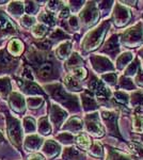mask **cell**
Listing matches in <instances>:
<instances>
[{
    "label": "cell",
    "instance_id": "cell-1",
    "mask_svg": "<svg viewBox=\"0 0 143 160\" xmlns=\"http://www.w3.org/2000/svg\"><path fill=\"white\" fill-rule=\"evenodd\" d=\"M108 29H109V22L105 20L97 28L90 31L87 34V37L84 38V42H82V48L85 51H91L96 49L101 44V42H103Z\"/></svg>",
    "mask_w": 143,
    "mask_h": 160
},
{
    "label": "cell",
    "instance_id": "cell-2",
    "mask_svg": "<svg viewBox=\"0 0 143 160\" xmlns=\"http://www.w3.org/2000/svg\"><path fill=\"white\" fill-rule=\"evenodd\" d=\"M47 91L49 94L51 95L54 99L57 102H61L62 105L66 106L67 108L72 110H78V100L75 96L69 95V93L64 91V89L60 84H51V86L47 87Z\"/></svg>",
    "mask_w": 143,
    "mask_h": 160
},
{
    "label": "cell",
    "instance_id": "cell-3",
    "mask_svg": "<svg viewBox=\"0 0 143 160\" xmlns=\"http://www.w3.org/2000/svg\"><path fill=\"white\" fill-rule=\"evenodd\" d=\"M122 44L127 47H137L143 44V26L142 22H138L136 26L129 28L124 32L121 38Z\"/></svg>",
    "mask_w": 143,
    "mask_h": 160
},
{
    "label": "cell",
    "instance_id": "cell-4",
    "mask_svg": "<svg viewBox=\"0 0 143 160\" xmlns=\"http://www.w3.org/2000/svg\"><path fill=\"white\" fill-rule=\"evenodd\" d=\"M7 127H8V135L11 142L15 144V145H20L23 139V131L22 127H20L19 121L16 120L14 118L8 117V122H7Z\"/></svg>",
    "mask_w": 143,
    "mask_h": 160
},
{
    "label": "cell",
    "instance_id": "cell-5",
    "mask_svg": "<svg viewBox=\"0 0 143 160\" xmlns=\"http://www.w3.org/2000/svg\"><path fill=\"white\" fill-rule=\"evenodd\" d=\"M79 16L84 26H92L100 18V11L97 10L94 2H89L87 7L80 12Z\"/></svg>",
    "mask_w": 143,
    "mask_h": 160
},
{
    "label": "cell",
    "instance_id": "cell-6",
    "mask_svg": "<svg viewBox=\"0 0 143 160\" xmlns=\"http://www.w3.org/2000/svg\"><path fill=\"white\" fill-rule=\"evenodd\" d=\"M97 113H92L85 117V129L90 135L94 136V137H103L104 136V129L101 127V125L100 124L98 121Z\"/></svg>",
    "mask_w": 143,
    "mask_h": 160
},
{
    "label": "cell",
    "instance_id": "cell-7",
    "mask_svg": "<svg viewBox=\"0 0 143 160\" xmlns=\"http://www.w3.org/2000/svg\"><path fill=\"white\" fill-rule=\"evenodd\" d=\"M130 11L122 4H115L113 10V22L116 27H123L130 20Z\"/></svg>",
    "mask_w": 143,
    "mask_h": 160
},
{
    "label": "cell",
    "instance_id": "cell-8",
    "mask_svg": "<svg viewBox=\"0 0 143 160\" xmlns=\"http://www.w3.org/2000/svg\"><path fill=\"white\" fill-rule=\"evenodd\" d=\"M90 61L94 71L97 72V73H105V72L113 71L114 69V66L112 65L111 61L104 56L94 55L91 57Z\"/></svg>",
    "mask_w": 143,
    "mask_h": 160
},
{
    "label": "cell",
    "instance_id": "cell-9",
    "mask_svg": "<svg viewBox=\"0 0 143 160\" xmlns=\"http://www.w3.org/2000/svg\"><path fill=\"white\" fill-rule=\"evenodd\" d=\"M101 118H103V121L105 122L106 126H107L109 132L111 135H114L116 137H120L119 133V129H118V117L116 114L112 111H103L101 112Z\"/></svg>",
    "mask_w": 143,
    "mask_h": 160
},
{
    "label": "cell",
    "instance_id": "cell-10",
    "mask_svg": "<svg viewBox=\"0 0 143 160\" xmlns=\"http://www.w3.org/2000/svg\"><path fill=\"white\" fill-rule=\"evenodd\" d=\"M67 117V113L58 106L54 105L50 109V120L57 127H59Z\"/></svg>",
    "mask_w": 143,
    "mask_h": 160
},
{
    "label": "cell",
    "instance_id": "cell-11",
    "mask_svg": "<svg viewBox=\"0 0 143 160\" xmlns=\"http://www.w3.org/2000/svg\"><path fill=\"white\" fill-rule=\"evenodd\" d=\"M10 105L12 109L17 113H23L25 111V99L19 93H12L10 96Z\"/></svg>",
    "mask_w": 143,
    "mask_h": 160
},
{
    "label": "cell",
    "instance_id": "cell-12",
    "mask_svg": "<svg viewBox=\"0 0 143 160\" xmlns=\"http://www.w3.org/2000/svg\"><path fill=\"white\" fill-rule=\"evenodd\" d=\"M43 153L48 158H54L60 153V146L54 140H47L44 143Z\"/></svg>",
    "mask_w": 143,
    "mask_h": 160
},
{
    "label": "cell",
    "instance_id": "cell-13",
    "mask_svg": "<svg viewBox=\"0 0 143 160\" xmlns=\"http://www.w3.org/2000/svg\"><path fill=\"white\" fill-rule=\"evenodd\" d=\"M41 144H42V139L36 135L28 136L25 140V148L26 151L33 152L40 148Z\"/></svg>",
    "mask_w": 143,
    "mask_h": 160
},
{
    "label": "cell",
    "instance_id": "cell-14",
    "mask_svg": "<svg viewBox=\"0 0 143 160\" xmlns=\"http://www.w3.org/2000/svg\"><path fill=\"white\" fill-rule=\"evenodd\" d=\"M64 160H84V156L79 149H77L74 146H69L64 149L63 155H62Z\"/></svg>",
    "mask_w": 143,
    "mask_h": 160
},
{
    "label": "cell",
    "instance_id": "cell-15",
    "mask_svg": "<svg viewBox=\"0 0 143 160\" xmlns=\"http://www.w3.org/2000/svg\"><path fill=\"white\" fill-rule=\"evenodd\" d=\"M120 50V44H119V37L118 35H112L106 43L105 47H104V51L108 52L110 55H114L119 52Z\"/></svg>",
    "mask_w": 143,
    "mask_h": 160
},
{
    "label": "cell",
    "instance_id": "cell-16",
    "mask_svg": "<svg viewBox=\"0 0 143 160\" xmlns=\"http://www.w3.org/2000/svg\"><path fill=\"white\" fill-rule=\"evenodd\" d=\"M82 127H84V124H82V121L79 118H72L63 126V129L69 131L72 133V132H79V131H81Z\"/></svg>",
    "mask_w": 143,
    "mask_h": 160
},
{
    "label": "cell",
    "instance_id": "cell-17",
    "mask_svg": "<svg viewBox=\"0 0 143 160\" xmlns=\"http://www.w3.org/2000/svg\"><path fill=\"white\" fill-rule=\"evenodd\" d=\"M18 84L23 88L24 92H26L29 95H38V94H43V92L41 91V89L36 86L35 83L31 81H23V80H18Z\"/></svg>",
    "mask_w": 143,
    "mask_h": 160
},
{
    "label": "cell",
    "instance_id": "cell-18",
    "mask_svg": "<svg viewBox=\"0 0 143 160\" xmlns=\"http://www.w3.org/2000/svg\"><path fill=\"white\" fill-rule=\"evenodd\" d=\"M81 102L82 107H84L85 111H92L97 108V102H96V100L93 98V96L89 92H84L81 95Z\"/></svg>",
    "mask_w": 143,
    "mask_h": 160
},
{
    "label": "cell",
    "instance_id": "cell-19",
    "mask_svg": "<svg viewBox=\"0 0 143 160\" xmlns=\"http://www.w3.org/2000/svg\"><path fill=\"white\" fill-rule=\"evenodd\" d=\"M134 60V53L130 52V51H126V52H123L121 56L116 59V68L119 71H122V69L125 68V66L129 65V63Z\"/></svg>",
    "mask_w": 143,
    "mask_h": 160
},
{
    "label": "cell",
    "instance_id": "cell-20",
    "mask_svg": "<svg viewBox=\"0 0 143 160\" xmlns=\"http://www.w3.org/2000/svg\"><path fill=\"white\" fill-rule=\"evenodd\" d=\"M71 51H72V43L69 42V41H66V42L62 43L61 45L57 48L56 55L59 59L64 60V59L69 58V55H71Z\"/></svg>",
    "mask_w": 143,
    "mask_h": 160
},
{
    "label": "cell",
    "instance_id": "cell-21",
    "mask_svg": "<svg viewBox=\"0 0 143 160\" xmlns=\"http://www.w3.org/2000/svg\"><path fill=\"white\" fill-rule=\"evenodd\" d=\"M8 50L12 56H19L24 51V44H23L22 41L17 40V38H13L8 45Z\"/></svg>",
    "mask_w": 143,
    "mask_h": 160
},
{
    "label": "cell",
    "instance_id": "cell-22",
    "mask_svg": "<svg viewBox=\"0 0 143 160\" xmlns=\"http://www.w3.org/2000/svg\"><path fill=\"white\" fill-rule=\"evenodd\" d=\"M130 104L137 111L143 112V92L135 91L130 96Z\"/></svg>",
    "mask_w": 143,
    "mask_h": 160
},
{
    "label": "cell",
    "instance_id": "cell-23",
    "mask_svg": "<svg viewBox=\"0 0 143 160\" xmlns=\"http://www.w3.org/2000/svg\"><path fill=\"white\" fill-rule=\"evenodd\" d=\"M93 92H95V95L98 100H107L110 98V91L104 86L101 81H100V83L97 84V87L95 88Z\"/></svg>",
    "mask_w": 143,
    "mask_h": 160
},
{
    "label": "cell",
    "instance_id": "cell-24",
    "mask_svg": "<svg viewBox=\"0 0 143 160\" xmlns=\"http://www.w3.org/2000/svg\"><path fill=\"white\" fill-rule=\"evenodd\" d=\"M38 74L41 78H49L54 74V65L51 63H49V62H45V63L41 64L40 68H38Z\"/></svg>",
    "mask_w": 143,
    "mask_h": 160
},
{
    "label": "cell",
    "instance_id": "cell-25",
    "mask_svg": "<svg viewBox=\"0 0 143 160\" xmlns=\"http://www.w3.org/2000/svg\"><path fill=\"white\" fill-rule=\"evenodd\" d=\"M64 84H65L66 89L69 91H80L81 90V84L74 76H66L64 78Z\"/></svg>",
    "mask_w": 143,
    "mask_h": 160
},
{
    "label": "cell",
    "instance_id": "cell-26",
    "mask_svg": "<svg viewBox=\"0 0 143 160\" xmlns=\"http://www.w3.org/2000/svg\"><path fill=\"white\" fill-rule=\"evenodd\" d=\"M15 27L14 25L11 22V20L8 19L6 16H2L0 15V32L4 33H11L15 32Z\"/></svg>",
    "mask_w": 143,
    "mask_h": 160
},
{
    "label": "cell",
    "instance_id": "cell-27",
    "mask_svg": "<svg viewBox=\"0 0 143 160\" xmlns=\"http://www.w3.org/2000/svg\"><path fill=\"white\" fill-rule=\"evenodd\" d=\"M14 63H16V60H14L11 56L7 55L4 51H0V68H11Z\"/></svg>",
    "mask_w": 143,
    "mask_h": 160
},
{
    "label": "cell",
    "instance_id": "cell-28",
    "mask_svg": "<svg viewBox=\"0 0 143 160\" xmlns=\"http://www.w3.org/2000/svg\"><path fill=\"white\" fill-rule=\"evenodd\" d=\"M107 160H134L131 157L127 156L118 149H109L108 159Z\"/></svg>",
    "mask_w": 143,
    "mask_h": 160
},
{
    "label": "cell",
    "instance_id": "cell-29",
    "mask_svg": "<svg viewBox=\"0 0 143 160\" xmlns=\"http://www.w3.org/2000/svg\"><path fill=\"white\" fill-rule=\"evenodd\" d=\"M76 142L82 149H90L91 148L92 142H91V139L85 135V133H80V135L76 138Z\"/></svg>",
    "mask_w": 143,
    "mask_h": 160
},
{
    "label": "cell",
    "instance_id": "cell-30",
    "mask_svg": "<svg viewBox=\"0 0 143 160\" xmlns=\"http://www.w3.org/2000/svg\"><path fill=\"white\" fill-rule=\"evenodd\" d=\"M81 64H84V61H82V59L80 58V56L78 55V53H73L71 56V58L69 59V61H67L66 65L69 68H80V65Z\"/></svg>",
    "mask_w": 143,
    "mask_h": 160
},
{
    "label": "cell",
    "instance_id": "cell-31",
    "mask_svg": "<svg viewBox=\"0 0 143 160\" xmlns=\"http://www.w3.org/2000/svg\"><path fill=\"white\" fill-rule=\"evenodd\" d=\"M132 129L137 133L143 132V117L140 114H135L132 118Z\"/></svg>",
    "mask_w": 143,
    "mask_h": 160
},
{
    "label": "cell",
    "instance_id": "cell-32",
    "mask_svg": "<svg viewBox=\"0 0 143 160\" xmlns=\"http://www.w3.org/2000/svg\"><path fill=\"white\" fill-rule=\"evenodd\" d=\"M38 129L40 131L42 135H49L51 132V127H50V124L48 123L47 118H43L38 121Z\"/></svg>",
    "mask_w": 143,
    "mask_h": 160
},
{
    "label": "cell",
    "instance_id": "cell-33",
    "mask_svg": "<svg viewBox=\"0 0 143 160\" xmlns=\"http://www.w3.org/2000/svg\"><path fill=\"white\" fill-rule=\"evenodd\" d=\"M40 20L43 22V24L47 25V26H54L56 24V18L51 13L49 12H43L42 14L40 15Z\"/></svg>",
    "mask_w": 143,
    "mask_h": 160
},
{
    "label": "cell",
    "instance_id": "cell-34",
    "mask_svg": "<svg viewBox=\"0 0 143 160\" xmlns=\"http://www.w3.org/2000/svg\"><path fill=\"white\" fill-rule=\"evenodd\" d=\"M8 11L13 15H22L24 12V6L22 2H12L8 8Z\"/></svg>",
    "mask_w": 143,
    "mask_h": 160
},
{
    "label": "cell",
    "instance_id": "cell-35",
    "mask_svg": "<svg viewBox=\"0 0 143 160\" xmlns=\"http://www.w3.org/2000/svg\"><path fill=\"white\" fill-rule=\"evenodd\" d=\"M139 61H138V59H135L134 61L131 62L130 64L128 65V68L125 71V76L128 77V76H135V75H137L138 71H139Z\"/></svg>",
    "mask_w": 143,
    "mask_h": 160
},
{
    "label": "cell",
    "instance_id": "cell-36",
    "mask_svg": "<svg viewBox=\"0 0 143 160\" xmlns=\"http://www.w3.org/2000/svg\"><path fill=\"white\" fill-rule=\"evenodd\" d=\"M90 155L93 157H96V158H100L103 157L104 155V149H103V146L100 142H95L93 144V146L90 148Z\"/></svg>",
    "mask_w": 143,
    "mask_h": 160
},
{
    "label": "cell",
    "instance_id": "cell-37",
    "mask_svg": "<svg viewBox=\"0 0 143 160\" xmlns=\"http://www.w3.org/2000/svg\"><path fill=\"white\" fill-rule=\"evenodd\" d=\"M24 128L25 131L28 133H32L36 130L35 121L32 118H24Z\"/></svg>",
    "mask_w": 143,
    "mask_h": 160
},
{
    "label": "cell",
    "instance_id": "cell-38",
    "mask_svg": "<svg viewBox=\"0 0 143 160\" xmlns=\"http://www.w3.org/2000/svg\"><path fill=\"white\" fill-rule=\"evenodd\" d=\"M11 91V82L9 78H2L0 79V94L2 96L6 95Z\"/></svg>",
    "mask_w": 143,
    "mask_h": 160
},
{
    "label": "cell",
    "instance_id": "cell-39",
    "mask_svg": "<svg viewBox=\"0 0 143 160\" xmlns=\"http://www.w3.org/2000/svg\"><path fill=\"white\" fill-rule=\"evenodd\" d=\"M120 87L124 90H135V84L132 80L126 76H122L120 78Z\"/></svg>",
    "mask_w": 143,
    "mask_h": 160
},
{
    "label": "cell",
    "instance_id": "cell-40",
    "mask_svg": "<svg viewBox=\"0 0 143 160\" xmlns=\"http://www.w3.org/2000/svg\"><path fill=\"white\" fill-rule=\"evenodd\" d=\"M114 99L122 105H128V102L130 98H129V96L126 94L125 92L118 91V92L114 93Z\"/></svg>",
    "mask_w": 143,
    "mask_h": 160
},
{
    "label": "cell",
    "instance_id": "cell-41",
    "mask_svg": "<svg viewBox=\"0 0 143 160\" xmlns=\"http://www.w3.org/2000/svg\"><path fill=\"white\" fill-rule=\"evenodd\" d=\"M43 102H44V99L42 97H29V98L27 99L28 107L31 108V109L38 108L40 106H42Z\"/></svg>",
    "mask_w": 143,
    "mask_h": 160
},
{
    "label": "cell",
    "instance_id": "cell-42",
    "mask_svg": "<svg viewBox=\"0 0 143 160\" xmlns=\"http://www.w3.org/2000/svg\"><path fill=\"white\" fill-rule=\"evenodd\" d=\"M101 79L106 82V83L110 84V86H114L116 83V80H118V76L115 73H107L101 75Z\"/></svg>",
    "mask_w": 143,
    "mask_h": 160
},
{
    "label": "cell",
    "instance_id": "cell-43",
    "mask_svg": "<svg viewBox=\"0 0 143 160\" xmlns=\"http://www.w3.org/2000/svg\"><path fill=\"white\" fill-rule=\"evenodd\" d=\"M57 139L62 142L63 144H71L73 143V141H74V136L72 135L71 132H62L58 135L57 137Z\"/></svg>",
    "mask_w": 143,
    "mask_h": 160
},
{
    "label": "cell",
    "instance_id": "cell-44",
    "mask_svg": "<svg viewBox=\"0 0 143 160\" xmlns=\"http://www.w3.org/2000/svg\"><path fill=\"white\" fill-rule=\"evenodd\" d=\"M46 26L43 25V24H38L36 26H34V28H33L32 30V33L34 34V37L36 38H42L44 37V34L46 33Z\"/></svg>",
    "mask_w": 143,
    "mask_h": 160
},
{
    "label": "cell",
    "instance_id": "cell-45",
    "mask_svg": "<svg viewBox=\"0 0 143 160\" xmlns=\"http://www.w3.org/2000/svg\"><path fill=\"white\" fill-rule=\"evenodd\" d=\"M73 75H74V77L77 80H82L87 77V71H85L84 68L80 66V68L73 69Z\"/></svg>",
    "mask_w": 143,
    "mask_h": 160
},
{
    "label": "cell",
    "instance_id": "cell-46",
    "mask_svg": "<svg viewBox=\"0 0 143 160\" xmlns=\"http://www.w3.org/2000/svg\"><path fill=\"white\" fill-rule=\"evenodd\" d=\"M130 148L132 149V152H134V153L136 154L139 158L143 159V148H142V145H140V144H138V143H130Z\"/></svg>",
    "mask_w": 143,
    "mask_h": 160
},
{
    "label": "cell",
    "instance_id": "cell-47",
    "mask_svg": "<svg viewBox=\"0 0 143 160\" xmlns=\"http://www.w3.org/2000/svg\"><path fill=\"white\" fill-rule=\"evenodd\" d=\"M38 4L35 3V2H27V4H26V12L28 13V14H34V13L38 11Z\"/></svg>",
    "mask_w": 143,
    "mask_h": 160
},
{
    "label": "cell",
    "instance_id": "cell-48",
    "mask_svg": "<svg viewBox=\"0 0 143 160\" xmlns=\"http://www.w3.org/2000/svg\"><path fill=\"white\" fill-rule=\"evenodd\" d=\"M51 38H56V40H61V38H69V35L66 34L65 32H63V30L61 29H57L53 34L50 35Z\"/></svg>",
    "mask_w": 143,
    "mask_h": 160
},
{
    "label": "cell",
    "instance_id": "cell-49",
    "mask_svg": "<svg viewBox=\"0 0 143 160\" xmlns=\"http://www.w3.org/2000/svg\"><path fill=\"white\" fill-rule=\"evenodd\" d=\"M50 45H51V42L49 40H42V41H40V42L36 43V46H38V47L40 48V49H42V50L49 49Z\"/></svg>",
    "mask_w": 143,
    "mask_h": 160
},
{
    "label": "cell",
    "instance_id": "cell-50",
    "mask_svg": "<svg viewBox=\"0 0 143 160\" xmlns=\"http://www.w3.org/2000/svg\"><path fill=\"white\" fill-rule=\"evenodd\" d=\"M35 19L33 18L32 16H29V15H26L22 18V24L25 26V27H30V26H32L34 24Z\"/></svg>",
    "mask_w": 143,
    "mask_h": 160
},
{
    "label": "cell",
    "instance_id": "cell-51",
    "mask_svg": "<svg viewBox=\"0 0 143 160\" xmlns=\"http://www.w3.org/2000/svg\"><path fill=\"white\" fill-rule=\"evenodd\" d=\"M23 77H24L25 79L29 80V81L32 82L33 81V76H32V73H31V69L29 68V66H25L24 71H23Z\"/></svg>",
    "mask_w": 143,
    "mask_h": 160
},
{
    "label": "cell",
    "instance_id": "cell-52",
    "mask_svg": "<svg viewBox=\"0 0 143 160\" xmlns=\"http://www.w3.org/2000/svg\"><path fill=\"white\" fill-rule=\"evenodd\" d=\"M60 3H61V2H59V1H50V2H48L47 8L51 12H54L58 10V8L60 7Z\"/></svg>",
    "mask_w": 143,
    "mask_h": 160
},
{
    "label": "cell",
    "instance_id": "cell-53",
    "mask_svg": "<svg viewBox=\"0 0 143 160\" xmlns=\"http://www.w3.org/2000/svg\"><path fill=\"white\" fill-rule=\"evenodd\" d=\"M69 22L73 29H78V27H79V22H78L77 17H75V16H72L71 18H69Z\"/></svg>",
    "mask_w": 143,
    "mask_h": 160
},
{
    "label": "cell",
    "instance_id": "cell-54",
    "mask_svg": "<svg viewBox=\"0 0 143 160\" xmlns=\"http://www.w3.org/2000/svg\"><path fill=\"white\" fill-rule=\"evenodd\" d=\"M136 82H137L138 86L143 87V69H141V71L139 72V74H137Z\"/></svg>",
    "mask_w": 143,
    "mask_h": 160
},
{
    "label": "cell",
    "instance_id": "cell-55",
    "mask_svg": "<svg viewBox=\"0 0 143 160\" xmlns=\"http://www.w3.org/2000/svg\"><path fill=\"white\" fill-rule=\"evenodd\" d=\"M60 18H65V17H69V10L67 8H63V9L60 11V14H59Z\"/></svg>",
    "mask_w": 143,
    "mask_h": 160
},
{
    "label": "cell",
    "instance_id": "cell-56",
    "mask_svg": "<svg viewBox=\"0 0 143 160\" xmlns=\"http://www.w3.org/2000/svg\"><path fill=\"white\" fill-rule=\"evenodd\" d=\"M28 160H45L43 158L41 155H38V154H34V155H32L31 157H29L28 158Z\"/></svg>",
    "mask_w": 143,
    "mask_h": 160
},
{
    "label": "cell",
    "instance_id": "cell-57",
    "mask_svg": "<svg viewBox=\"0 0 143 160\" xmlns=\"http://www.w3.org/2000/svg\"><path fill=\"white\" fill-rule=\"evenodd\" d=\"M2 140H3V136H2V133L0 132V142H1Z\"/></svg>",
    "mask_w": 143,
    "mask_h": 160
},
{
    "label": "cell",
    "instance_id": "cell-58",
    "mask_svg": "<svg viewBox=\"0 0 143 160\" xmlns=\"http://www.w3.org/2000/svg\"><path fill=\"white\" fill-rule=\"evenodd\" d=\"M140 55H141V57H142V58H143V48H142L141 50H140Z\"/></svg>",
    "mask_w": 143,
    "mask_h": 160
}]
</instances>
